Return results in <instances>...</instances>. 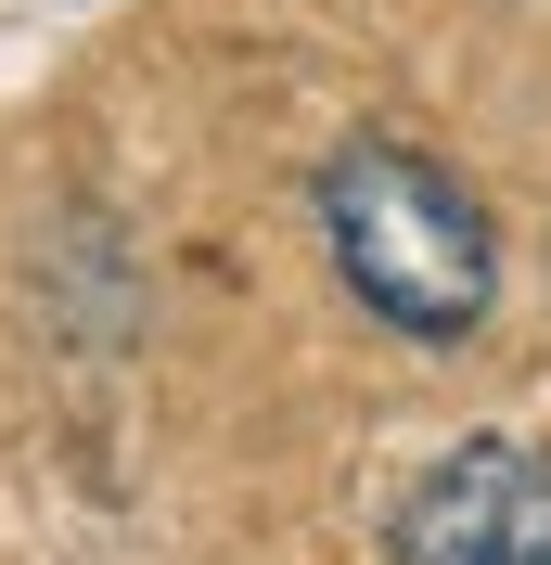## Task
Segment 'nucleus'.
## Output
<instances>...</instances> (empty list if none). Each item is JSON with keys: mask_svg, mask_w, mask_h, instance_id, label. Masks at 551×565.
<instances>
[{"mask_svg": "<svg viewBox=\"0 0 551 565\" xmlns=\"http://www.w3.org/2000/svg\"><path fill=\"white\" fill-rule=\"evenodd\" d=\"M385 565H551V450L449 437L385 514Z\"/></svg>", "mask_w": 551, "mask_h": 565, "instance_id": "f03ea898", "label": "nucleus"}, {"mask_svg": "<svg viewBox=\"0 0 551 565\" xmlns=\"http://www.w3.org/2000/svg\"><path fill=\"white\" fill-rule=\"evenodd\" d=\"M309 218L334 257L346 309H372L398 348H475L500 309V218L436 141L411 129H346L309 168Z\"/></svg>", "mask_w": 551, "mask_h": 565, "instance_id": "f257e3e1", "label": "nucleus"}]
</instances>
